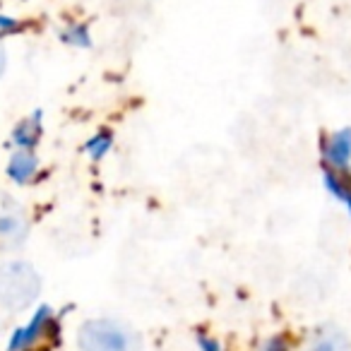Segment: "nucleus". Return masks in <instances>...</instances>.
Listing matches in <instances>:
<instances>
[{"mask_svg":"<svg viewBox=\"0 0 351 351\" xmlns=\"http://www.w3.org/2000/svg\"><path fill=\"white\" fill-rule=\"evenodd\" d=\"M260 351H291V344H289V339L284 335H274L265 341Z\"/></svg>","mask_w":351,"mask_h":351,"instance_id":"obj_13","label":"nucleus"},{"mask_svg":"<svg viewBox=\"0 0 351 351\" xmlns=\"http://www.w3.org/2000/svg\"><path fill=\"white\" fill-rule=\"evenodd\" d=\"M41 132H44V128H41V113L36 111L34 116L25 118V121L15 128L12 142L17 145V149H34L41 140Z\"/></svg>","mask_w":351,"mask_h":351,"instance_id":"obj_9","label":"nucleus"},{"mask_svg":"<svg viewBox=\"0 0 351 351\" xmlns=\"http://www.w3.org/2000/svg\"><path fill=\"white\" fill-rule=\"evenodd\" d=\"M63 41L73 46H80V49H89L92 46V36H89V29L82 25H73L70 29L63 32Z\"/></svg>","mask_w":351,"mask_h":351,"instance_id":"obj_11","label":"nucleus"},{"mask_svg":"<svg viewBox=\"0 0 351 351\" xmlns=\"http://www.w3.org/2000/svg\"><path fill=\"white\" fill-rule=\"evenodd\" d=\"M301 351H351V337L337 322H320L303 337Z\"/></svg>","mask_w":351,"mask_h":351,"instance_id":"obj_5","label":"nucleus"},{"mask_svg":"<svg viewBox=\"0 0 351 351\" xmlns=\"http://www.w3.org/2000/svg\"><path fill=\"white\" fill-rule=\"evenodd\" d=\"M320 156L325 169L351 171V128H339L322 137Z\"/></svg>","mask_w":351,"mask_h":351,"instance_id":"obj_6","label":"nucleus"},{"mask_svg":"<svg viewBox=\"0 0 351 351\" xmlns=\"http://www.w3.org/2000/svg\"><path fill=\"white\" fill-rule=\"evenodd\" d=\"M58 335V320L56 313L49 306H41L39 311L32 315L27 325L17 327L10 337L8 351H39L49 344L53 337Z\"/></svg>","mask_w":351,"mask_h":351,"instance_id":"obj_3","label":"nucleus"},{"mask_svg":"<svg viewBox=\"0 0 351 351\" xmlns=\"http://www.w3.org/2000/svg\"><path fill=\"white\" fill-rule=\"evenodd\" d=\"M36 173H39V156L34 154V149H15L8 164V176L12 181L17 186H27L34 181Z\"/></svg>","mask_w":351,"mask_h":351,"instance_id":"obj_7","label":"nucleus"},{"mask_svg":"<svg viewBox=\"0 0 351 351\" xmlns=\"http://www.w3.org/2000/svg\"><path fill=\"white\" fill-rule=\"evenodd\" d=\"M197 349L200 351H224L221 341L217 337L207 335V332H197Z\"/></svg>","mask_w":351,"mask_h":351,"instance_id":"obj_12","label":"nucleus"},{"mask_svg":"<svg viewBox=\"0 0 351 351\" xmlns=\"http://www.w3.org/2000/svg\"><path fill=\"white\" fill-rule=\"evenodd\" d=\"M41 274L25 260L0 263V308L5 313H25L39 301Z\"/></svg>","mask_w":351,"mask_h":351,"instance_id":"obj_2","label":"nucleus"},{"mask_svg":"<svg viewBox=\"0 0 351 351\" xmlns=\"http://www.w3.org/2000/svg\"><path fill=\"white\" fill-rule=\"evenodd\" d=\"M5 68H8V53H5V46L0 41V77L5 75Z\"/></svg>","mask_w":351,"mask_h":351,"instance_id":"obj_14","label":"nucleus"},{"mask_svg":"<svg viewBox=\"0 0 351 351\" xmlns=\"http://www.w3.org/2000/svg\"><path fill=\"white\" fill-rule=\"evenodd\" d=\"M29 239V217L15 197L0 195V250H20Z\"/></svg>","mask_w":351,"mask_h":351,"instance_id":"obj_4","label":"nucleus"},{"mask_svg":"<svg viewBox=\"0 0 351 351\" xmlns=\"http://www.w3.org/2000/svg\"><path fill=\"white\" fill-rule=\"evenodd\" d=\"M80 351H142L145 339L128 320L111 315L89 317L77 327Z\"/></svg>","mask_w":351,"mask_h":351,"instance_id":"obj_1","label":"nucleus"},{"mask_svg":"<svg viewBox=\"0 0 351 351\" xmlns=\"http://www.w3.org/2000/svg\"><path fill=\"white\" fill-rule=\"evenodd\" d=\"M322 183H325V191L346 207V215L351 219V171H337L322 166Z\"/></svg>","mask_w":351,"mask_h":351,"instance_id":"obj_8","label":"nucleus"},{"mask_svg":"<svg viewBox=\"0 0 351 351\" xmlns=\"http://www.w3.org/2000/svg\"><path fill=\"white\" fill-rule=\"evenodd\" d=\"M111 147H113V132L111 130H99V132H94V135L87 140V145H84V152H87V154L92 156L94 161H101L104 156L111 152Z\"/></svg>","mask_w":351,"mask_h":351,"instance_id":"obj_10","label":"nucleus"}]
</instances>
